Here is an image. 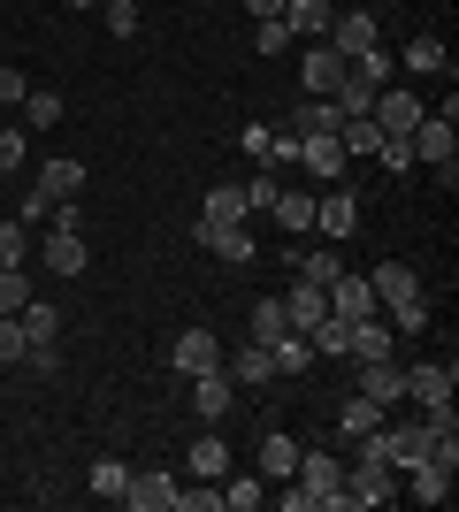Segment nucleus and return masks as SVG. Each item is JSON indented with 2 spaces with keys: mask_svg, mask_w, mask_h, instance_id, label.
Wrapping results in <instances>:
<instances>
[{
  "mask_svg": "<svg viewBox=\"0 0 459 512\" xmlns=\"http://www.w3.org/2000/svg\"><path fill=\"white\" fill-rule=\"evenodd\" d=\"M368 291H375V306H391L398 329H429V299H421V276L406 268V260H383V268L368 276Z\"/></svg>",
  "mask_w": 459,
  "mask_h": 512,
  "instance_id": "obj_1",
  "label": "nucleus"
},
{
  "mask_svg": "<svg viewBox=\"0 0 459 512\" xmlns=\"http://www.w3.org/2000/svg\"><path fill=\"white\" fill-rule=\"evenodd\" d=\"M291 482L306 490V505H322V512H352V505H345V459H329V451H299Z\"/></svg>",
  "mask_w": 459,
  "mask_h": 512,
  "instance_id": "obj_2",
  "label": "nucleus"
},
{
  "mask_svg": "<svg viewBox=\"0 0 459 512\" xmlns=\"http://www.w3.org/2000/svg\"><path fill=\"white\" fill-rule=\"evenodd\" d=\"M345 54H337V46H329V39H314V46H306V54H299V92H306V100H329V92H337V85H345Z\"/></svg>",
  "mask_w": 459,
  "mask_h": 512,
  "instance_id": "obj_3",
  "label": "nucleus"
},
{
  "mask_svg": "<svg viewBox=\"0 0 459 512\" xmlns=\"http://www.w3.org/2000/svg\"><path fill=\"white\" fill-rule=\"evenodd\" d=\"M368 115H375V130H383V138H414V123L429 115V107H421V92H406V85H383Z\"/></svg>",
  "mask_w": 459,
  "mask_h": 512,
  "instance_id": "obj_4",
  "label": "nucleus"
},
{
  "mask_svg": "<svg viewBox=\"0 0 459 512\" xmlns=\"http://www.w3.org/2000/svg\"><path fill=\"white\" fill-rule=\"evenodd\" d=\"M391 497H398V467H383V459L345 467V505H391Z\"/></svg>",
  "mask_w": 459,
  "mask_h": 512,
  "instance_id": "obj_5",
  "label": "nucleus"
},
{
  "mask_svg": "<svg viewBox=\"0 0 459 512\" xmlns=\"http://www.w3.org/2000/svg\"><path fill=\"white\" fill-rule=\"evenodd\" d=\"M199 245H207V253L215 260H230V268H245V260L261 253V237H253V222H199Z\"/></svg>",
  "mask_w": 459,
  "mask_h": 512,
  "instance_id": "obj_6",
  "label": "nucleus"
},
{
  "mask_svg": "<svg viewBox=\"0 0 459 512\" xmlns=\"http://www.w3.org/2000/svg\"><path fill=\"white\" fill-rule=\"evenodd\" d=\"M299 169L314 176V184H345V146H337V130H322V138H299Z\"/></svg>",
  "mask_w": 459,
  "mask_h": 512,
  "instance_id": "obj_7",
  "label": "nucleus"
},
{
  "mask_svg": "<svg viewBox=\"0 0 459 512\" xmlns=\"http://www.w3.org/2000/svg\"><path fill=\"white\" fill-rule=\"evenodd\" d=\"M452 390H459V367H406V398H414L421 413H437V406H452Z\"/></svg>",
  "mask_w": 459,
  "mask_h": 512,
  "instance_id": "obj_8",
  "label": "nucleus"
},
{
  "mask_svg": "<svg viewBox=\"0 0 459 512\" xmlns=\"http://www.w3.org/2000/svg\"><path fill=\"white\" fill-rule=\"evenodd\" d=\"M329 46L352 62V54H375V46H383V31H375L368 8H345V16H329Z\"/></svg>",
  "mask_w": 459,
  "mask_h": 512,
  "instance_id": "obj_9",
  "label": "nucleus"
},
{
  "mask_svg": "<svg viewBox=\"0 0 459 512\" xmlns=\"http://www.w3.org/2000/svg\"><path fill=\"white\" fill-rule=\"evenodd\" d=\"M39 260L54 268V276H85L92 245H85V230H46V237H39Z\"/></svg>",
  "mask_w": 459,
  "mask_h": 512,
  "instance_id": "obj_10",
  "label": "nucleus"
},
{
  "mask_svg": "<svg viewBox=\"0 0 459 512\" xmlns=\"http://www.w3.org/2000/svg\"><path fill=\"white\" fill-rule=\"evenodd\" d=\"M169 367H176V375H207V367H222L215 329H184V337L169 344Z\"/></svg>",
  "mask_w": 459,
  "mask_h": 512,
  "instance_id": "obj_11",
  "label": "nucleus"
},
{
  "mask_svg": "<svg viewBox=\"0 0 459 512\" xmlns=\"http://www.w3.org/2000/svg\"><path fill=\"white\" fill-rule=\"evenodd\" d=\"M329 16H337V8H329V0H284V31H291V46H314V39H329Z\"/></svg>",
  "mask_w": 459,
  "mask_h": 512,
  "instance_id": "obj_12",
  "label": "nucleus"
},
{
  "mask_svg": "<svg viewBox=\"0 0 459 512\" xmlns=\"http://www.w3.org/2000/svg\"><path fill=\"white\" fill-rule=\"evenodd\" d=\"M314 222H322V237H352L360 230V199L345 184H329V192H314Z\"/></svg>",
  "mask_w": 459,
  "mask_h": 512,
  "instance_id": "obj_13",
  "label": "nucleus"
},
{
  "mask_svg": "<svg viewBox=\"0 0 459 512\" xmlns=\"http://www.w3.org/2000/svg\"><path fill=\"white\" fill-rule=\"evenodd\" d=\"M176 474H161V467H146V474H131V490H123V505H138V512H176Z\"/></svg>",
  "mask_w": 459,
  "mask_h": 512,
  "instance_id": "obj_14",
  "label": "nucleus"
},
{
  "mask_svg": "<svg viewBox=\"0 0 459 512\" xmlns=\"http://www.w3.org/2000/svg\"><path fill=\"white\" fill-rule=\"evenodd\" d=\"M352 390H360V398H375V406L391 413L398 398H406V367H391V360H360V383H352Z\"/></svg>",
  "mask_w": 459,
  "mask_h": 512,
  "instance_id": "obj_15",
  "label": "nucleus"
},
{
  "mask_svg": "<svg viewBox=\"0 0 459 512\" xmlns=\"http://www.w3.org/2000/svg\"><path fill=\"white\" fill-rule=\"evenodd\" d=\"M238 406V383L222 375V367H207V375H192V413L199 421H222V413Z\"/></svg>",
  "mask_w": 459,
  "mask_h": 512,
  "instance_id": "obj_16",
  "label": "nucleus"
},
{
  "mask_svg": "<svg viewBox=\"0 0 459 512\" xmlns=\"http://www.w3.org/2000/svg\"><path fill=\"white\" fill-rule=\"evenodd\" d=\"M322 299H329V314H337V321H368V314H383V306H375V291H368V276H337Z\"/></svg>",
  "mask_w": 459,
  "mask_h": 512,
  "instance_id": "obj_17",
  "label": "nucleus"
},
{
  "mask_svg": "<svg viewBox=\"0 0 459 512\" xmlns=\"http://www.w3.org/2000/svg\"><path fill=\"white\" fill-rule=\"evenodd\" d=\"M222 375H230L238 390H268V383H276V360H268V344H245V352L222 360Z\"/></svg>",
  "mask_w": 459,
  "mask_h": 512,
  "instance_id": "obj_18",
  "label": "nucleus"
},
{
  "mask_svg": "<svg viewBox=\"0 0 459 512\" xmlns=\"http://www.w3.org/2000/svg\"><path fill=\"white\" fill-rule=\"evenodd\" d=\"M391 337H398V329H391V321H352V337H345V360H391Z\"/></svg>",
  "mask_w": 459,
  "mask_h": 512,
  "instance_id": "obj_19",
  "label": "nucleus"
},
{
  "mask_svg": "<svg viewBox=\"0 0 459 512\" xmlns=\"http://www.w3.org/2000/svg\"><path fill=\"white\" fill-rule=\"evenodd\" d=\"M329 314V299H322V283H291V291H284V321H291V329H299V337H306V329H314V321H322Z\"/></svg>",
  "mask_w": 459,
  "mask_h": 512,
  "instance_id": "obj_20",
  "label": "nucleus"
},
{
  "mask_svg": "<svg viewBox=\"0 0 459 512\" xmlns=\"http://www.w3.org/2000/svg\"><path fill=\"white\" fill-rule=\"evenodd\" d=\"M199 222H253V207H245V184H207V199H199Z\"/></svg>",
  "mask_w": 459,
  "mask_h": 512,
  "instance_id": "obj_21",
  "label": "nucleus"
},
{
  "mask_svg": "<svg viewBox=\"0 0 459 512\" xmlns=\"http://www.w3.org/2000/svg\"><path fill=\"white\" fill-rule=\"evenodd\" d=\"M398 69H414V77H444V85H452V54H444V39H429V31H421V39L414 46H406V62H398Z\"/></svg>",
  "mask_w": 459,
  "mask_h": 512,
  "instance_id": "obj_22",
  "label": "nucleus"
},
{
  "mask_svg": "<svg viewBox=\"0 0 459 512\" xmlns=\"http://www.w3.org/2000/svg\"><path fill=\"white\" fill-rule=\"evenodd\" d=\"M291 467H299V444H291L284 428H268L261 436V482H291Z\"/></svg>",
  "mask_w": 459,
  "mask_h": 512,
  "instance_id": "obj_23",
  "label": "nucleus"
},
{
  "mask_svg": "<svg viewBox=\"0 0 459 512\" xmlns=\"http://www.w3.org/2000/svg\"><path fill=\"white\" fill-rule=\"evenodd\" d=\"M345 115H337V100H299L284 115V130H299V138H322V130H337Z\"/></svg>",
  "mask_w": 459,
  "mask_h": 512,
  "instance_id": "obj_24",
  "label": "nucleus"
},
{
  "mask_svg": "<svg viewBox=\"0 0 459 512\" xmlns=\"http://www.w3.org/2000/svg\"><path fill=\"white\" fill-rule=\"evenodd\" d=\"M31 192H46V199H77V192H85V161H46Z\"/></svg>",
  "mask_w": 459,
  "mask_h": 512,
  "instance_id": "obj_25",
  "label": "nucleus"
},
{
  "mask_svg": "<svg viewBox=\"0 0 459 512\" xmlns=\"http://www.w3.org/2000/svg\"><path fill=\"white\" fill-rule=\"evenodd\" d=\"M85 490H92V497H108V505H123V490H131V467H123V459H92V467H85Z\"/></svg>",
  "mask_w": 459,
  "mask_h": 512,
  "instance_id": "obj_26",
  "label": "nucleus"
},
{
  "mask_svg": "<svg viewBox=\"0 0 459 512\" xmlns=\"http://www.w3.org/2000/svg\"><path fill=\"white\" fill-rule=\"evenodd\" d=\"M375 428H383V406H375V398H360V390H352L345 406H337V436H375Z\"/></svg>",
  "mask_w": 459,
  "mask_h": 512,
  "instance_id": "obj_27",
  "label": "nucleus"
},
{
  "mask_svg": "<svg viewBox=\"0 0 459 512\" xmlns=\"http://www.w3.org/2000/svg\"><path fill=\"white\" fill-rule=\"evenodd\" d=\"M31 253H39V237H31V222H16V214H0V268H23Z\"/></svg>",
  "mask_w": 459,
  "mask_h": 512,
  "instance_id": "obj_28",
  "label": "nucleus"
},
{
  "mask_svg": "<svg viewBox=\"0 0 459 512\" xmlns=\"http://www.w3.org/2000/svg\"><path fill=\"white\" fill-rule=\"evenodd\" d=\"M268 360H276V375H306V367H314V344H306L299 329H284V337L268 344Z\"/></svg>",
  "mask_w": 459,
  "mask_h": 512,
  "instance_id": "obj_29",
  "label": "nucleus"
},
{
  "mask_svg": "<svg viewBox=\"0 0 459 512\" xmlns=\"http://www.w3.org/2000/svg\"><path fill=\"white\" fill-rule=\"evenodd\" d=\"M192 474L199 482H222V474H230V444H222V436H192Z\"/></svg>",
  "mask_w": 459,
  "mask_h": 512,
  "instance_id": "obj_30",
  "label": "nucleus"
},
{
  "mask_svg": "<svg viewBox=\"0 0 459 512\" xmlns=\"http://www.w3.org/2000/svg\"><path fill=\"white\" fill-rule=\"evenodd\" d=\"M268 214H276V222H284L291 237H299V230H314V192H276V199H268Z\"/></svg>",
  "mask_w": 459,
  "mask_h": 512,
  "instance_id": "obj_31",
  "label": "nucleus"
},
{
  "mask_svg": "<svg viewBox=\"0 0 459 512\" xmlns=\"http://www.w3.org/2000/svg\"><path fill=\"white\" fill-rule=\"evenodd\" d=\"M16 321H23V337H31V344H54V337H62V314H54L46 299H31Z\"/></svg>",
  "mask_w": 459,
  "mask_h": 512,
  "instance_id": "obj_32",
  "label": "nucleus"
},
{
  "mask_svg": "<svg viewBox=\"0 0 459 512\" xmlns=\"http://www.w3.org/2000/svg\"><path fill=\"white\" fill-rule=\"evenodd\" d=\"M299 276H306V283H322V291H329V283L345 276V260H337V245H314V253H299Z\"/></svg>",
  "mask_w": 459,
  "mask_h": 512,
  "instance_id": "obj_33",
  "label": "nucleus"
},
{
  "mask_svg": "<svg viewBox=\"0 0 459 512\" xmlns=\"http://www.w3.org/2000/svg\"><path fill=\"white\" fill-rule=\"evenodd\" d=\"M329 100H337V115H345V123H352V115H368V107H375V85H368V77H352V69H345V85L329 92Z\"/></svg>",
  "mask_w": 459,
  "mask_h": 512,
  "instance_id": "obj_34",
  "label": "nucleus"
},
{
  "mask_svg": "<svg viewBox=\"0 0 459 512\" xmlns=\"http://www.w3.org/2000/svg\"><path fill=\"white\" fill-rule=\"evenodd\" d=\"M62 123V92H23V130H54Z\"/></svg>",
  "mask_w": 459,
  "mask_h": 512,
  "instance_id": "obj_35",
  "label": "nucleus"
},
{
  "mask_svg": "<svg viewBox=\"0 0 459 512\" xmlns=\"http://www.w3.org/2000/svg\"><path fill=\"white\" fill-rule=\"evenodd\" d=\"M261 505V474H230L222 482V512H253Z\"/></svg>",
  "mask_w": 459,
  "mask_h": 512,
  "instance_id": "obj_36",
  "label": "nucleus"
},
{
  "mask_svg": "<svg viewBox=\"0 0 459 512\" xmlns=\"http://www.w3.org/2000/svg\"><path fill=\"white\" fill-rule=\"evenodd\" d=\"M284 329H291V321H284V299H261V306H253V344H276Z\"/></svg>",
  "mask_w": 459,
  "mask_h": 512,
  "instance_id": "obj_37",
  "label": "nucleus"
},
{
  "mask_svg": "<svg viewBox=\"0 0 459 512\" xmlns=\"http://www.w3.org/2000/svg\"><path fill=\"white\" fill-rule=\"evenodd\" d=\"M375 161H383L391 176H414V169H421V161H414V138H383V146H375Z\"/></svg>",
  "mask_w": 459,
  "mask_h": 512,
  "instance_id": "obj_38",
  "label": "nucleus"
},
{
  "mask_svg": "<svg viewBox=\"0 0 459 512\" xmlns=\"http://www.w3.org/2000/svg\"><path fill=\"white\" fill-rule=\"evenodd\" d=\"M23 352H31L23 321H16V314H0V367H23Z\"/></svg>",
  "mask_w": 459,
  "mask_h": 512,
  "instance_id": "obj_39",
  "label": "nucleus"
},
{
  "mask_svg": "<svg viewBox=\"0 0 459 512\" xmlns=\"http://www.w3.org/2000/svg\"><path fill=\"white\" fill-rule=\"evenodd\" d=\"M31 161V130H0V176H16Z\"/></svg>",
  "mask_w": 459,
  "mask_h": 512,
  "instance_id": "obj_40",
  "label": "nucleus"
},
{
  "mask_svg": "<svg viewBox=\"0 0 459 512\" xmlns=\"http://www.w3.org/2000/svg\"><path fill=\"white\" fill-rule=\"evenodd\" d=\"M391 69H398V62H391V54H383V46H375V54H352V77H368L375 92L391 85Z\"/></svg>",
  "mask_w": 459,
  "mask_h": 512,
  "instance_id": "obj_41",
  "label": "nucleus"
},
{
  "mask_svg": "<svg viewBox=\"0 0 459 512\" xmlns=\"http://www.w3.org/2000/svg\"><path fill=\"white\" fill-rule=\"evenodd\" d=\"M100 16H108L115 39H138V0H100Z\"/></svg>",
  "mask_w": 459,
  "mask_h": 512,
  "instance_id": "obj_42",
  "label": "nucleus"
},
{
  "mask_svg": "<svg viewBox=\"0 0 459 512\" xmlns=\"http://www.w3.org/2000/svg\"><path fill=\"white\" fill-rule=\"evenodd\" d=\"M31 306V283H23V268H0V314H23Z\"/></svg>",
  "mask_w": 459,
  "mask_h": 512,
  "instance_id": "obj_43",
  "label": "nucleus"
},
{
  "mask_svg": "<svg viewBox=\"0 0 459 512\" xmlns=\"http://www.w3.org/2000/svg\"><path fill=\"white\" fill-rule=\"evenodd\" d=\"M176 512H222V490L199 482V490H176Z\"/></svg>",
  "mask_w": 459,
  "mask_h": 512,
  "instance_id": "obj_44",
  "label": "nucleus"
},
{
  "mask_svg": "<svg viewBox=\"0 0 459 512\" xmlns=\"http://www.w3.org/2000/svg\"><path fill=\"white\" fill-rule=\"evenodd\" d=\"M23 367H31V375H62V337H54V344H31Z\"/></svg>",
  "mask_w": 459,
  "mask_h": 512,
  "instance_id": "obj_45",
  "label": "nucleus"
},
{
  "mask_svg": "<svg viewBox=\"0 0 459 512\" xmlns=\"http://www.w3.org/2000/svg\"><path fill=\"white\" fill-rule=\"evenodd\" d=\"M23 92H31V77L16 62H0V107H23Z\"/></svg>",
  "mask_w": 459,
  "mask_h": 512,
  "instance_id": "obj_46",
  "label": "nucleus"
},
{
  "mask_svg": "<svg viewBox=\"0 0 459 512\" xmlns=\"http://www.w3.org/2000/svg\"><path fill=\"white\" fill-rule=\"evenodd\" d=\"M253 39H261V54H291V31H284L276 16H268V23H253Z\"/></svg>",
  "mask_w": 459,
  "mask_h": 512,
  "instance_id": "obj_47",
  "label": "nucleus"
},
{
  "mask_svg": "<svg viewBox=\"0 0 459 512\" xmlns=\"http://www.w3.org/2000/svg\"><path fill=\"white\" fill-rule=\"evenodd\" d=\"M276 192H284V184H276V176H261V184H245V207L261 214V207H268V199H276Z\"/></svg>",
  "mask_w": 459,
  "mask_h": 512,
  "instance_id": "obj_48",
  "label": "nucleus"
},
{
  "mask_svg": "<svg viewBox=\"0 0 459 512\" xmlns=\"http://www.w3.org/2000/svg\"><path fill=\"white\" fill-rule=\"evenodd\" d=\"M253 8V23H268V16H284V0H245Z\"/></svg>",
  "mask_w": 459,
  "mask_h": 512,
  "instance_id": "obj_49",
  "label": "nucleus"
},
{
  "mask_svg": "<svg viewBox=\"0 0 459 512\" xmlns=\"http://www.w3.org/2000/svg\"><path fill=\"white\" fill-rule=\"evenodd\" d=\"M62 8H77V16H85V8H100V0H62Z\"/></svg>",
  "mask_w": 459,
  "mask_h": 512,
  "instance_id": "obj_50",
  "label": "nucleus"
},
{
  "mask_svg": "<svg viewBox=\"0 0 459 512\" xmlns=\"http://www.w3.org/2000/svg\"><path fill=\"white\" fill-rule=\"evenodd\" d=\"M0 214H8V199H0Z\"/></svg>",
  "mask_w": 459,
  "mask_h": 512,
  "instance_id": "obj_51",
  "label": "nucleus"
},
{
  "mask_svg": "<svg viewBox=\"0 0 459 512\" xmlns=\"http://www.w3.org/2000/svg\"><path fill=\"white\" fill-rule=\"evenodd\" d=\"M138 8H146V0H138Z\"/></svg>",
  "mask_w": 459,
  "mask_h": 512,
  "instance_id": "obj_52",
  "label": "nucleus"
}]
</instances>
